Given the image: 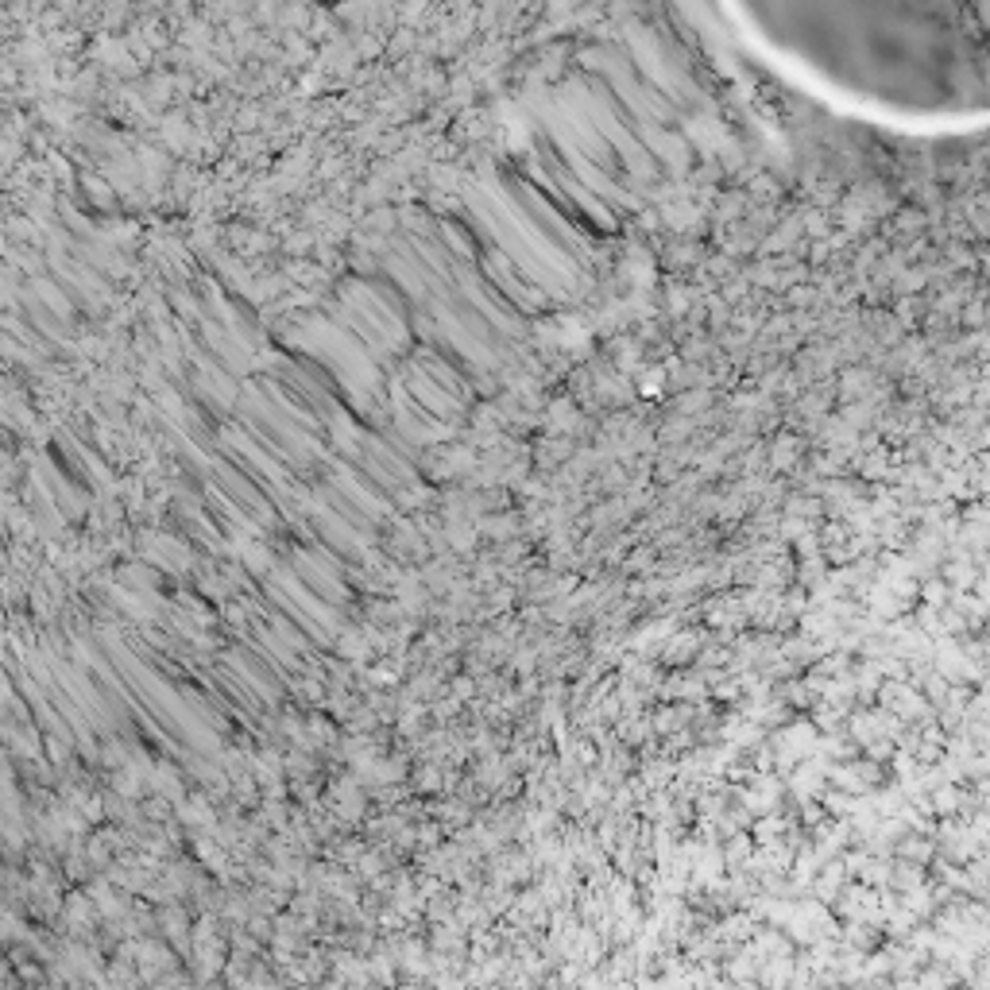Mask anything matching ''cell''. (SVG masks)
<instances>
[{
	"mask_svg": "<svg viewBox=\"0 0 990 990\" xmlns=\"http://www.w3.org/2000/svg\"><path fill=\"white\" fill-rule=\"evenodd\" d=\"M758 35L809 78L867 105L952 117L983 101V31L960 8H774Z\"/></svg>",
	"mask_w": 990,
	"mask_h": 990,
	"instance_id": "obj_1",
	"label": "cell"
}]
</instances>
